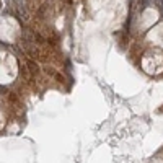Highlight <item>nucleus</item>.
<instances>
[{"instance_id": "nucleus-1", "label": "nucleus", "mask_w": 163, "mask_h": 163, "mask_svg": "<svg viewBox=\"0 0 163 163\" xmlns=\"http://www.w3.org/2000/svg\"><path fill=\"white\" fill-rule=\"evenodd\" d=\"M140 3H142V5H140V11H143V10H145V8L148 7V5H150V0H142Z\"/></svg>"}]
</instances>
